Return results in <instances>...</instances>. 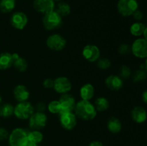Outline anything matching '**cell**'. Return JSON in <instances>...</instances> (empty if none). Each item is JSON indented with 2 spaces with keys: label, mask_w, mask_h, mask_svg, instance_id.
Masks as SVG:
<instances>
[{
  "label": "cell",
  "mask_w": 147,
  "mask_h": 146,
  "mask_svg": "<svg viewBox=\"0 0 147 146\" xmlns=\"http://www.w3.org/2000/svg\"><path fill=\"white\" fill-rule=\"evenodd\" d=\"M53 88L57 92L66 94L72 88V84L68 78L65 77H59L54 80Z\"/></svg>",
  "instance_id": "4fadbf2b"
},
{
  "label": "cell",
  "mask_w": 147,
  "mask_h": 146,
  "mask_svg": "<svg viewBox=\"0 0 147 146\" xmlns=\"http://www.w3.org/2000/svg\"><path fill=\"white\" fill-rule=\"evenodd\" d=\"M42 23L46 29H55L61 26L62 17L56 11H52L45 14Z\"/></svg>",
  "instance_id": "3957f363"
},
{
  "label": "cell",
  "mask_w": 147,
  "mask_h": 146,
  "mask_svg": "<svg viewBox=\"0 0 147 146\" xmlns=\"http://www.w3.org/2000/svg\"><path fill=\"white\" fill-rule=\"evenodd\" d=\"M33 7L38 12L45 14L54 11L55 1L53 0H34Z\"/></svg>",
  "instance_id": "7c38bea8"
},
{
  "label": "cell",
  "mask_w": 147,
  "mask_h": 146,
  "mask_svg": "<svg viewBox=\"0 0 147 146\" xmlns=\"http://www.w3.org/2000/svg\"><path fill=\"white\" fill-rule=\"evenodd\" d=\"M53 1H60V0H53Z\"/></svg>",
  "instance_id": "7bdbcfd3"
},
{
  "label": "cell",
  "mask_w": 147,
  "mask_h": 146,
  "mask_svg": "<svg viewBox=\"0 0 147 146\" xmlns=\"http://www.w3.org/2000/svg\"><path fill=\"white\" fill-rule=\"evenodd\" d=\"M131 74V70L128 66L123 65L120 69V76L123 79H129Z\"/></svg>",
  "instance_id": "4dcf8cb0"
},
{
  "label": "cell",
  "mask_w": 147,
  "mask_h": 146,
  "mask_svg": "<svg viewBox=\"0 0 147 146\" xmlns=\"http://www.w3.org/2000/svg\"><path fill=\"white\" fill-rule=\"evenodd\" d=\"M47 109L53 114H56V113L60 114L61 113V106H60V102L57 100H53L50 102L47 106Z\"/></svg>",
  "instance_id": "f1b7e54d"
},
{
  "label": "cell",
  "mask_w": 147,
  "mask_h": 146,
  "mask_svg": "<svg viewBox=\"0 0 147 146\" xmlns=\"http://www.w3.org/2000/svg\"><path fill=\"white\" fill-rule=\"evenodd\" d=\"M131 52V47L128 44H122L119 47V52L121 55H126Z\"/></svg>",
  "instance_id": "1f68e13d"
},
{
  "label": "cell",
  "mask_w": 147,
  "mask_h": 146,
  "mask_svg": "<svg viewBox=\"0 0 147 146\" xmlns=\"http://www.w3.org/2000/svg\"><path fill=\"white\" fill-rule=\"evenodd\" d=\"M46 109V105L45 103L42 102H38L36 105V110H37V112H40V113H43V112Z\"/></svg>",
  "instance_id": "d590c367"
},
{
  "label": "cell",
  "mask_w": 147,
  "mask_h": 146,
  "mask_svg": "<svg viewBox=\"0 0 147 146\" xmlns=\"http://www.w3.org/2000/svg\"><path fill=\"white\" fill-rule=\"evenodd\" d=\"M28 141L38 145L43 140V135L39 130H32L27 133Z\"/></svg>",
  "instance_id": "603a6c76"
},
{
  "label": "cell",
  "mask_w": 147,
  "mask_h": 146,
  "mask_svg": "<svg viewBox=\"0 0 147 146\" xmlns=\"http://www.w3.org/2000/svg\"><path fill=\"white\" fill-rule=\"evenodd\" d=\"M1 102H2V98H1V96L0 95V105H1Z\"/></svg>",
  "instance_id": "b9f144b4"
},
{
  "label": "cell",
  "mask_w": 147,
  "mask_h": 146,
  "mask_svg": "<svg viewBox=\"0 0 147 146\" xmlns=\"http://www.w3.org/2000/svg\"><path fill=\"white\" fill-rule=\"evenodd\" d=\"M25 146H38V145L37 144H35V143H31V142H29L27 143V144Z\"/></svg>",
  "instance_id": "f35d334b"
},
{
  "label": "cell",
  "mask_w": 147,
  "mask_h": 146,
  "mask_svg": "<svg viewBox=\"0 0 147 146\" xmlns=\"http://www.w3.org/2000/svg\"><path fill=\"white\" fill-rule=\"evenodd\" d=\"M9 135V132L7 131V129L4 127H0V140H4L8 139Z\"/></svg>",
  "instance_id": "d6a6232c"
},
{
  "label": "cell",
  "mask_w": 147,
  "mask_h": 146,
  "mask_svg": "<svg viewBox=\"0 0 147 146\" xmlns=\"http://www.w3.org/2000/svg\"><path fill=\"white\" fill-rule=\"evenodd\" d=\"M14 107H13L12 104L6 103V104L0 105V116L4 118L10 117L14 114Z\"/></svg>",
  "instance_id": "d4e9b609"
},
{
  "label": "cell",
  "mask_w": 147,
  "mask_h": 146,
  "mask_svg": "<svg viewBox=\"0 0 147 146\" xmlns=\"http://www.w3.org/2000/svg\"><path fill=\"white\" fill-rule=\"evenodd\" d=\"M107 127L111 133L116 134L121 132L122 129V125L119 119L115 117H112L108 121Z\"/></svg>",
  "instance_id": "ffe728a7"
},
{
  "label": "cell",
  "mask_w": 147,
  "mask_h": 146,
  "mask_svg": "<svg viewBox=\"0 0 147 146\" xmlns=\"http://www.w3.org/2000/svg\"><path fill=\"white\" fill-rule=\"evenodd\" d=\"M43 86L45 88H52L54 86V80L50 78H47L43 82Z\"/></svg>",
  "instance_id": "836d02e7"
},
{
  "label": "cell",
  "mask_w": 147,
  "mask_h": 146,
  "mask_svg": "<svg viewBox=\"0 0 147 146\" xmlns=\"http://www.w3.org/2000/svg\"><path fill=\"white\" fill-rule=\"evenodd\" d=\"M106 87L111 90H119L123 87V82L121 77L117 75L109 76L106 79Z\"/></svg>",
  "instance_id": "e0dca14e"
},
{
  "label": "cell",
  "mask_w": 147,
  "mask_h": 146,
  "mask_svg": "<svg viewBox=\"0 0 147 146\" xmlns=\"http://www.w3.org/2000/svg\"><path fill=\"white\" fill-rule=\"evenodd\" d=\"M83 57L90 62L97 61L100 55V52L98 47L93 44H88L83 50Z\"/></svg>",
  "instance_id": "30bf717a"
},
{
  "label": "cell",
  "mask_w": 147,
  "mask_h": 146,
  "mask_svg": "<svg viewBox=\"0 0 147 146\" xmlns=\"http://www.w3.org/2000/svg\"><path fill=\"white\" fill-rule=\"evenodd\" d=\"M147 77V72L144 69H139L136 70L133 75V80L135 82L144 81Z\"/></svg>",
  "instance_id": "83f0119b"
},
{
  "label": "cell",
  "mask_w": 147,
  "mask_h": 146,
  "mask_svg": "<svg viewBox=\"0 0 147 146\" xmlns=\"http://www.w3.org/2000/svg\"><path fill=\"white\" fill-rule=\"evenodd\" d=\"M60 122L63 128L67 130H71L75 128L77 124L76 115L72 112L60 113Z\"/></svg>",
  "instance_id": "9c48e42d"
},
{
  "label": "cell",
  "mask_w": 147,
  "mask_h": 146,
  "mask_svg": "<svg viewBox=\"0 0 147 146\" xmlns=\"http://www.w3.org/2000/svg\"><path fill=\"white\" fill-rule=\"evenodd\" d=\"M59 102H60V106H61V113H60L72 112L75 109L76 104L74 97L67 93L63 94L60 97Z\"/></svg>",
  "instance_id": "5bb4252c"
},
{
  "label": "cell",
  "mask_w": 147,
  "mask_h": 146,
  "mask_svg": "<svg viewBox=\"0 0 147 146\" xmlns=\"http://www.w3.org/2000/svg\"><path fill=\"white\" fill-rule=\"evenodd\" d=\"M97 61V65L98 67V68H100V70H107L111 65V62L107 58H104L103 57V58L98 59Z\"/></svg>",
  "instance_id": "f546056e"
},
{
  "label": "cell",
  "mask_w": 147,
  "mask_h": 146,
  "mask_svg": "<svg viewBox=\"0 0 147 146\" xmlns=\"http://www.w3.org/2000/svg\"><path fill=\"white\" fill-rule=\"evenodd\" d=\"M34 113V107L29 102H21L14 107V114L20 120H26L30 118Z\"/></svg>",
  "instance_id": "5b68a950"
},
{
  "label": "cell",
  "mask_w": 147,
  "mask_h": 146,
  "mask_svg": "<svg viewBox=\"0 0 147 146\" xmlns=\"http://www.w3.org/2000/svg\"><path fill=\"white\" fill-rule=\"evenodd\" d=\"M88 146H104L103 143L100 141H98V140H95V141L91 142V143L89 144Z\"/></svg>",
  "instance_id": "8d00e7d4"
},
{
  "label": "cell",
  "mask_w": 147,
  "mask_h": 146,
  "mask_svg": "<svg viewBox=\"0 0 147 146\" xmlns=\"http://www.w3.org/2000/svg\"><path fill=\"white\" fill-rule=\"evenodd\" d=\"M131 52L137 58H147V41L144 38L135 40L131 47Z\"/></svg>",
  "instance_id": "8992f818"
},
{
  "label": "cell",
  "mask_w": 147,
  "mask_h": 146,
  "mask_svg": "<svg viewBox=\"0 0 147 146\" xmlns=\"http://www.w3.org/2000/svg\"><path fill=\"white\" fill-rule=\"evenodd\" d=\"M142 100L144 102L147 104V90H144V92L142 93Z\"/></svg>",
  "instance_id": "74e56055"
},
{
  "label": "cell",
  "mask_w": 147,
  "mask_h": 146,
  "mask_svg": "<svg viewBox=\"0 0 147 146\" xmlns=\"http://www.w3.org/2000/svg\"><path fill=\"white\" fill-rule=\"evenodd\" d=\"M146 26L142 22H135L131 24L130 27L131 34L135 37H139L144 34Z\"/></svg>",
  "instance_id": "7402d4cb"
},
{
  "label": "cell",
  "mask_w": 147,
  "mask_h": 146,
  "mask_svg": "<svg viewBox=\"0 0 147 146\" xmlns=\"http://www.w3.org/2000/svg\"><path fill=\"white\" fill-rule=\"evenodd\" d=\"M28 22V18L24 12L17 11L11 15L10 23L17 29H23Z\"/></svg>",
  "instance_id": "8fae6325"
},
{
  "label": "cell",
  "mask_w": 147,
  "mask_h": 146,
  "mask_svg": "<svg viewBox=\"0 0 147 146\" xmlns=\"http://www.w3.org/2000/svg\"><path fill=\"white\" fill-rule=\"evenodd\" d=\"M146 62H145V64H144V68H145V70H146V72H147V58H146Z\"/></svg>",
  "instance_id": "60d3db41"
},
{
  "label": "cell",
  "mask_w": 147,
  "mask_h": 146,
  "mask_svg": "<svg viewBox=\"0 0 147 146\" xmlns=\"http://www.w3.org/2000/svg\"><path fill=\"white\" fill-rule=\"evenodd\" d=\"M144 37V39L147 41V27H146V29H145L144 31V34H143Z\"/></svg>",
  "instance_id": "ab89813d"
},
{
  "label": "cell",
  "mask_w": 147,
  "mask_h": 146,
  "mask_svg": "<svg viewBox=\"0 0 147 146\" xmlns=\"http://www.w3.org/2000/svg\"><path fill=\"white\" fill-rule=\"evenodd\" d=\"M139 4L137 0H119L117 4L118 11L123 17L132 15L138 9Z\"/></svg>",
  "instance_id": "277c9868"
},
{
  "label": "cell",
  "mask_w": 147,
  "mask_h": 146,
  "mask_svg": "<svg viewBox=\"0 0 147 146\" xmlns=\"http://www.w3.org/2000/svg\"><path fill=\"white\" fill-rule=\"evenodd\" d=\"M70 7L68 4L65 2H60L57 4L56 11L60 14L61 17H66L69 15L70 13Z\"/></svg>",
  "instance_id": "4316f807"
},
{
  "label": "cell",
  "mask_w": 147,
  "mask_h": 146,
  "mask_svg": "<svg viewBox=\"0 0 147 146\" xmlns=\"http://www.w3.org/2000/svg\"><path fill=\"white\" fill-rule=\"evenodd\" d=\"M76 115L83 120H91L96 117L97 113L95 106L87 100H80L75 107Z\"/></svg>",
  "instance_id": "6da1fadb"
},
{
  "label": "cell",
  "mask_w": 147,
  "mask_h": 146,
  "mask_svg": "<svg viewBox=\"0 0 147 146\" xmlns=\"http://www.w3.org/2000/svg\"><path fill=\"white\" fill-rule=\"evenodd\" d=\"M95 107L97 110L100 112L105 111V110H108L109 107V100L103 97H98L95 101Z\"/></svg>",
  "instance_id": "484cf974"
},
{
  "label": "cell",
  "mask_w": 147,
  "mask_h": 146,
  "mask_svg": "<svg viewBox=\"0 0 147 146\" xmlns=\"http://www.w3.org/2000/svg\"><path fill=\"white\" fill-rule=\"evenodd\" d=\"M13 54L9 52H2L0 54V70H7L13 65Z\"/></svg>",
  "instance_id": "ac0fdd59"
},
{
  "label": "cell",
  "mask_w": 147,
  "mask_h": 146,
  "mask_svg": "<svg viewBox=\"0 0 147 146\" xmlns=\"http://www.w3.org/2000/svg\"><path fill=\"white\" fill-rule=\"evenodd\" d=\"M132 120L136 123H144L147 119V112L144 107L141 106H136L134 107L131 113Z\"/></svg>",
  "instance_id": "2e32d148"
},
{
  "label": "cell",
  "mask_w": 147,
  "mask_h": 146,
  "mask_svg": "<svg viewBox=\"0 0 147 146\" xmlns=\"http://www.w3.org/2000/svg\"><path fill=\"white\" fill-rule=\"evenodd\" d=\"M46 44L49 49L53 51H61L66 45V40L63 36L57 34H52L47 39Z\"/></svg>",
  "instance_id": "52a82bcc"
},
{
  "label": "cell",
  "mask_w": 147,
  "mask_h": 146,
  "mask_svg": "<svg viewBox=\"0 0 147 146\" xmlns=\"http://www.w3.org/2000/svg\"><path fill=\"white\" fill-rule=\"evenodd\" d=\"M47 117L44 113L37 112L33 113L30 117V127L33 130H39L45 127L47 124Z\"/></svg>",
  "instance_id": "ba28073f"
},
{
  "label": "cell",
  "mask_w": 147,
  "mask_h": 146,
  "mask_svg": "<svg viewBox=\"0 0 147 146\" xmlns=\"http://www.w3.org/2000/svg\"><path fill=\"white\" fill-rule=\"evenodd\" d=\"M13 94H14V98L19 102L27 101L30 97V92L28 89L23 84H18L16 86L13 91Z\"/></svg>",
  "instance_id": "9a60e30c"
},
{
  "label": "cell",
  "mask_w": 147,
  "mask_h": 146,
  "mask_svg": "<svg viewBox=\"0 0 147 146\" xmlns=\"http://www.w3.org/2000/svg\"><path fill=\"white\" fill-rule=\"evenodd\" d=\"M28 132L22 128L14 129L8 137L9 146H25L28 143L27 138Z\"/></svg>",
  "instance_id": "7a4b0ae2"
},
{
  "label": "cell",
  "mask_w": 147,
  "mask_h": 146,
  "mask_svg": "<svg viewBox=\"0 0 147 146\" xmlns=\"http://www.w3.org/2000/svg\"><path fill=\"white\" fill-rule=\"evenodd\" d=\"M94 87L91 84H85L81 87L80 90V95L82 100L89 101L93 98L94 95Z\"/></svg>",
  "instance_id": "d6986e66"
},
{
  "label": "cell",
  "mask_w": 147,
  "mask_h": 146,
  "mask_svg": "<svg viewBox=\"0 0 147 146\" xmlns=\"http://www.w3.org/2000/svg\"><path fill=\"white\" fill-rule=\"evenodd\" d=\"M15 7V0H1L0 11L3 13H9Z\"/></svg>",
  "instance_id": "cb8c5ba5"
},
{
  "label": "cell",
  "mask_w": 147,
  "mask_h": 146,
  "mask_svg": "<svg viewBox=\"0 0 147 146\" xmlns=\"http://www.w3.org/2000/svg\"><path fill=\"white\" fill-rule=\"evenodd\" d=\"M13 57H14V62L13 65L20 72H24L27 69V62L25 59L20 57L17 53L13 54Z\"/></svg>",
  "instance_id": "44dd1931"
},
{
  "label": "cell",
  "mask_w": 147,
  "mask_h": 146,
  "mask_svg": "<svg viewBox=\"0 0 147 146\" xmlns=\"http://www.w3.org/2000/svg\"><path fill=\"white\" fill-rule=\"evenodd\" d=\"M132 15H133L134 19L137 20V21H140V20H142V18H143V13L139 9L136 10Z\"/></svg>",
  "instance_id": "e575fe53"
}]
</instances>
